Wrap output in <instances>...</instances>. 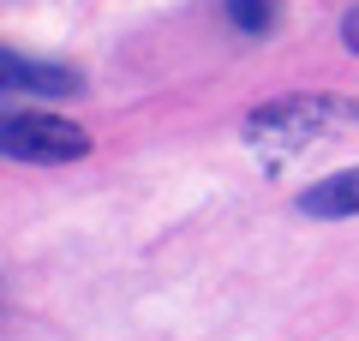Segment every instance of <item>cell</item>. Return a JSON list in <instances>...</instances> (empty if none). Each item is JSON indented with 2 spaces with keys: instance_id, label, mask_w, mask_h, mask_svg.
I'll return each instance as SVG.
<instances>
[{
  "instance_id": "3",
  "label": "cell",
  "mask_w": 359,
  "mask_h": 341,
  "mask_svg": "<svg viewBox=\"0 0 359 341\" xmlns=\"http://www.w3.org/2000/svg\"><path fill=\"white\" fill-rule=\"evenodd\" d=\"M299 215L311 222H341V215H359V168H341V174H323L299 192Z\"/></svg>"
},
{
  "instance_id": "4",
  "label": "cell",
  "mask_w": 359,
  "mask_h": 341,
  "mask_svg": "<svg viewBox=\"0 0 359 341\" xmlns=\"http://www.w3.org/2000/svg\"><path fill=\"white\" fill-rule=\"evenodd\" d=\"M0 72L13 90H30V96H72L78 90V72L72 66H48V60H25L18 48L0 54Z\"/></svg>"
},
{
  "instance_id": "2",
  "label": "cell",
  "mask_w": 359,
  "mask_h": 341,
  "mask_svg": "<svg viewBox=\"0 0 359 341\" xmlns=\"http://www.w3.org/2000/svg\"><path fill=\"white\" fill-rule=\"evenodd\" d=\"M0 144L13 162H36V168H60V162H78L90 156V132L60 120V114H13L6 126H0Z\"/></svg>"
},
{
  "instance_id": "6",
  "label": "cell",
  "mask_w": 359,
  "mask_h": 341,
  "mask_svg": "<svg viewBox=\"0 0 359 341\" xmlns=\"http://www.w3.org/2000/svg\"><path fill=\"white\" fill-rule=\"evenodd\" d=\"M341 42H347V54H359V0L341 13Z\"/></svg>"
},
{
  "instance_id": "5",
  "label": "cell",
  "mask_w": 359,
  "mask_h": 341,
  "mask_svg": "<svg viewBox=\"0 0 359 341\" xmlns=\"http://www.w3.org/2000/svg\"><path fill=\"white\" fill-rule=\"evenodd\" d=\"M222 13H228V25L240 36H264L276 25V0H222Z\"/></svg>"
},
{
  "instance_id": "1",
  "label": "cell",
  "mask_w": 359,
  "mask_h": 341,
  "mask_svg": "<svg viewBox=\"0 0 359 341\" xmlns=\"http://www.w3.org/2000/svg\"><path fill=\"white\" fill-rule=\"evenodd\" d=\"M341 102L323 96V90H299V96H276L264 102V108L245 114V144H257V150L269 156H294L306 150L311 138H323L330 132V120H341Z\"/></svg>"
}]
</instances>
